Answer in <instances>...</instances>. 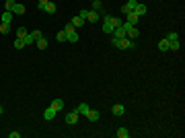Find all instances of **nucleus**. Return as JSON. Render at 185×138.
<instances>
[{
	"instance_id": "obj_21",
	"label": "nucleus",
	"mask_w": 185,
	"mask_h": 138,
	"mask_svg": "<svg viewBox=\"0 0 185 138\" xmlns=\"http://www.w3.org/2000/svg\"><path fill=\"white\" fill-rule=\"evenodd\" d=\"M56 39H58L60 43H64V41H66V31H64V29L58 31V33H56Z\"/></svg>"
},
{
	"instance_id": "obj_32",
	"label": "nucleus",
	"mask_w": 185,
	"mask_h": 138,
	"mask_svg": "<svg viewBox=\"0 0 185 138\" xmlns=\"http://www.w3.org/2000/svg\"><path fill=\"white\" fill-rule=\"evenodd\" d=\"M87 13H89L87 8H82V10H80V17H82V19H84V21H87Z\"/></svg>"
},
{
	"instance_id": "obj_6",
	"label": "nucleus",
	"mask_w": 185,
	"mask_h": 138,
	"mask_svg": "<svg viewBox=\"0 0 185 138\" xmlns=\"http://www.w3.org/2000/svg\"><path fill=\"white\" fill-rule=\"evenodd\" d=\"M125 17H128V23L136 27V23H138V19H140V17H138V14L134 13V10H132V13H128V14H125Z\"/></svg>"
},
{
	"instance_id": "obj_4",
	"label": "nucleus",
	"mask_w": 185,
	"mask_h": 138,
	"mask_svg": "<svg viewBox=\"0 0 185 138\" xmlns=\"http://www.w3.org/2000/svg\"><path fill=\"white\" fill-rule=\"evenodd\" d=\"M43 117H45L48 122H49V120H54V117H56V109H54V107H52V105H49L48 109L43 111Z\"/></svg>"
},
{
	"instance_id": "obj_13",
	"label": "nucleus",
	"mask_w": 185,
	"mask_h": 138,
	"mask_svg": "<svg viewBox=\"0 0 185 138\" xmlns=\"http://www.w3.org/2000/svg\"><path fill=\"white\" fill-rule=\"evenodd\" d=\"M158 49H160V52H169V39H167V37L158 41Z\"/></svg>"
},
{
	"instance_id": "obj_16",
	"label": "nucleus",
	"mask_w": 185,
	"mask_h": 138,
	"mask_svg": "<svg viewBox=\"0 0 185 138\" xmlns=\"http://www.w3.org/2000/svg\"><path fill=\"white\" fill-rule=\"evenodd\" d=\"M66 41L76 43V41H78V33H76V31H72V33H66Z\"/></svg>"
},
{
	"instance_id": "obj_31",
	"label": "nucleus",
	"mask_w": 185,
	"mask_h": 138,
	"mask_svg": "<svg viewBox=\"0 0 185 138\" xmlns=\"http://www.w3.org/2000/svg\"><path fill=\"white\" fill-rule=\"evenodd\" d=\"M8 136H10V138H21V132H10Z\"/></svg>"
},
{
	"instance_id": "obj_19",
	"label": "nucleus",
	"mask_w": 185,
	"mask_h": 138,
	"mask_svg": "<svg viewBox=\"0 0 185 138\" xmlns=\"http://www.w3.org/2000/svg\"><path fill=\"white\" fill-rule=\"evenodd\" d=\"M35 43H37V48H39V49H45V48H48V39H45V37H39Z\"/></svg>"
},
{
	"instance_id": "obj_18",
	"label": "nucleus",
	"mask_w": 185,
	"mask_h": 138,
	"mask_svg": "<svg viewBox=\"0 0 185 138\" xmlns=\"http://www.w3.org/2000/svg\"><path fill=\"white\" fill-rule=\"evenodd\" d=\"M72 25H74V27H82V25H84V19H82L80 14H78V17H74V19H72Z\"/></svg>"
},
{
	"instance_id": "obj_27",
	"label": "nucleus",
	"mask_w": 185,
	"mask_h": 138,
	"mask_svg": "<svg viewBox=\"0 0 185 138\" xmlns=\"http://www.w3.org/2000/svg\"><path fill=\"white\" fill-rule=\"evenodd\" d=\"M14 48H17V49H23V48H27V45H25V41H23V39H19V37H17V41H14Z\"/></svg>"
},
{
	"instance_id": "obj_9",
	"label": "nucleus",
	"mask_w": 185,
	"mask_h": 138,
	"mask_svg": "<svg viewBox=\"0 0 185 138\" xmlns=\"http://www.w3.org/2000/svg\"><path fill=\"white\" fill-rule=\"evenodd\" d=\"M87 21L97 23V21H99V13H97V10H89V13H87Z\"/></svg>"
},
{
	"instance_id": "obj_30",
	"label": "nucleus",
	"mask_w": 185,
	"mask_h": 138,
	"mask_svg": "<svg viewBox=\"0 0 185 138\" xmlns=\"http://www.w3.org/2000/svg\"><path fill=\"white\" fill-rule=\"evenodd\" d=\"M35 37V41H37V39H39V37H43V33H41V31H33V33H31Z\"/></svg>"
},
{
	"instance_id": "obj_12",
	"label": "nucleus",
	"mask_w": 185,
	"mask_h": 138,
	"mask_svg": "<svg viewBox=\"0 0 185 138\" xmlns=\"http://www.w3.org/2000/svg\"><path fill=\"white\" fill-rule=\"evenodd\" d=\"M13 17H14V14L10 13V10H4V13H2V23H8V25H10Z\"/></svg>"
},
{
	"instance_id": "obj_28",
	"label": "nucleus",
	"mask_w": 185,
	"mask_h": 138,
	"mask_svg": "<svg viewBox=\"0 0 185 138\" xmlns=\"http://www.w3.org/2000/svg\"><path fill=\"white\" fill-rule=\"evenodd\" d=\"M48 2H49V0H37V8H39V10H43V6H45Z\"/></svg>"
},
{
	"instance_id": "obj_22",
	"label": "nucleus",
	"mask_w": 185,
	"mask_h": 138,
	"mask_svg": "<svg viewBox=\"0 0 185 138\" xmlns=\"http://www.w3.org/2000/svg\"><path fill=\"white\" fill-rule=\"evenodd\" d=\"M17 37H19V39H25V37H27V29L19 27V29H17Z\"/></svg>"
},
{
	"instance_id": "obj_10",
	"label": "nucleus",
	"mask_w": 185,
	"mask_h": 138,
	"mask_svg": "<svg viewBox=\"0 0 185 138\" xmlns=\"http://www.w3.org/2000/svg\"><path fill=\"white\" fill-rule=\"evenodd\" d=\"M134 13H136L138 17H144V14H146V4H140V2H138L136 8H134Z\"/></svg>"
},
{
	"instance_id": "obj_5",
	"label": "nucleus",
	"mask_w": 185,
	"mask_h": 138,
	"mask_svg": "<svg viewBox=\"0 0 185 138\" xmlns=\"http://www.w3.org/2000/svg\"><path fill=\"white\" fill-rule=\"evenodd\" d=\"M111 111H113V116H123V113H125V107H123V105H113V107H111Z\"/></svg>"
},
{
	"instance_id": "obj_17",
	"label": "nucleus",
	"mask_w": 185,
	"mask_h": 138,
	"mask_svg": "<svg viewBox=\"0 0 185 138\" xmlns=\"http://www.w3.org/2000/svg\"><path fill=\"white\" fill-rule=\"evenodd\" d=\"M87 117H89L91 122H97V120H99V111H97V109H89Z\"/></svg>"
},
{
	"instance_id": "obj_26",
	"label": "nucleus",
	"mask_w": 185,
	"mask_h": 138,
	"mask_svg": "<svg viewBox=\"0 0 185 138\" xmlns=\"http://www.w3.org/2000/svg\"><path fill=\"white\" fill-rule=\"evenodd\" d=\"M101 0H93V8H91V10H97V13H99V10H101Z\"/></svg>"
},
{
	"instance_id": "obj_1",
	"label": "nucleus",
	"mask_w": 185,
	"mask_h": 138,
	"mask_svg": "<svg viewBox=\"0 0 185 138\" xmlns=\"http://www.w3.org/2000/svg\"><path fill=\"white\" fill-rule=\"evenodd\" d=\"M117 48L119 49H134L136 48V43H134V39H130V37H121L119 43H117Z\"/></svg>"
},
{
	"instance_id": "obj_24",
	"label": "nucleus",
	"mask_w": 185,
	"mask_h": 138,
	"mask_svg": "<svg viewBox=\"0 0 185 138\" xmlns=\"http://www.w3.org/2000/svg\"><path fill=\"white\" fill-rule=\"evenodd\" d=\"M167 39H169V41H177V39H179V33L171 31V33H167Z\"/></svg>"
},
{
	"instance_id": "obj_15",
	"label": "nucleus",
	"mask_w": 185,
	"mask_h": 138,
	"mask_svg": "<svg viewBox=\"0 0 185 138\" xmlns=\"http://www.w3.org/2000/svg\"><path fill=\"white\" fill-rule=\"evenodd\" d=\"M52 107H54L56 111H60L62 107H64V99H54V101H52Z\"/></svg>"
},
{
	"instance_id": "obj_23",
	"label": "nucleus",
	"mask_w": 185,
	"mask_h": 138,
	"mask_svg": "<svg viewBox=\"0 0 185 138\" xmlns=\"http://www.w3.org/2000/svg\"><path fill=\"white\" fill-rule=\"evenodd\" d=\"M0 33H2V35L10 33V25H8V23H2V25H0Z\"/></svg>"
},
{
	"instance_id": "obj_29",
	"label": "nucleus",
	"mask_w": 185,
	"mask_h": 138,
	"mask_svg": "<svg viewBox=\"0 0 185 138\" xmlns=\"http://www.w3.org/2000/svg\"><path fill=\"white\" fill-rule=\"evenodd\" d=\"M4 6H6V10H10V13H13V6H14V0H6V4H4Z\"/></svg>"
},
{
	"instance_id": "obj_14",
	"label": "nucleus",
	"mask_w": 185,
	"mask_h": 138,
	"mask_svg": "<svg viewBox=\"0 0 185 138\" xmlns=\"http://www.w3.org/2000/svg\"><path fill=\"white\" fill-rule=\"evenodd\" d=\"M89 109H91V107H89L87 103H80L78 107H76V111H78L80 116H87V113H89Z\"/></svg>"
},
{
	"instance_id": "obj_8",
	"label": "nucleus",
	"mask_w": 185,
	"mask_h": 138,
	"mask_svg": "<svg viewBox=\"0 0 185 138\" xmlns=\"http://www.w3.org/2000/svg\"><path fill=\"white\" fill-rule=\"evenodd\" d=\"M56 10H58V6H56L54 2H48V4L43 6V13H48V14H54Z\"/></svg>"
},
{
	"instance_id": "obj_2",
	"label": "nucleus",
	"mask_w": 185,
	"mask_h": 138,
	"mask_svg": "<svg viewBox=\"0 0 185 138\" xmlns=\"http://www.w3.org/2000/svg\"><path fill=\"white\" fill-rule=\"evenodd\" d=\"M78 116H80L78 111H70V113H66V124H68V126H74L76 122H78Z\"/></svg>"
},
{
	"instance_id": "obj_33",
	"label": "nucleus",
	"mask_w": 185,
	"mask_h": 138,
	"mask_svg": "<svg viewBox=\"0 0 185 138\" xmlns=\"http://www.w3.org/2000/svg\"><path fill=\"white\" fill-rule=\"evenodd\" d=\"M2 113H4V107H2V105H0V116H2Z\"/></svg>"
},
{
	"instance_id": "obj_3",
	"label": "nucleus",
	"mask_w": 185,
	"mask_h": 138,
	"mask_svg": "<svg viewBox=\"0 0 185 138\" xmlns=\"http://www.w3.org/2000/svg\"><path fill=\"white\" fill-rule=\"evenodd\" d=\"M136 4H138L136 0H128V2H125V4H123V6H121V13H123V14L132 13V10H134V8H136Z\"/></svg>"
},
{
	"instance_id": "obj_20",
	"label": "nucleus",
	"mask_w": 185,
	"mask_h": 138,
	"mask_svg": "<svg viewBox=\"0 0 185 138\" xmlns=\"http://www.w3.org/2000/svg\"><path fill=\"white\" fill-rule=\"evenodd\" d=\"M115 134H117L119 138H128V136H130V130H128V128H119Z\"/></svg>"
},
{
	"instance_id": "obj_11",
	"label": "nucleus",
	"mask_w": 185,
	"mask_h": 138,
	"mask_svg": "<svg viewBox=\"0 0 185 138\" xmlns=\"http://www.w3.org/2000/svg\"><path fill=\"white\" fill-rule=\"evenodd\" d=\"M25 13V6L23 4H19V2H14V6H13V14L17 17V14H23Z\"/></svg>"
},
{
	"instance_id": "obj_25",
	"label": "nucleus",
	"mask_w": 185,
	"mask_h": 138,
	"mask_svg": "<svg viewBox=\"0 0 185 138\" xmlns=\"http://www.w3.org/2000/svg\"><path fill=\"white\" fill-rule=\"evenodd\" d=\"M23 41H25V45H33V41H35V37L31 33H27V37H25V39H23Z\"/></svg>"
},
{
	"instance_id": "obj_7",
	"label": "nucleus",
	"mask_w": 185,
	"mask_h": 138,
	"mask_svg": "<svg viewBox=\"0 0 185 138\" xmlns=\"http://www.w3.org/2000/svg\"><path fill=\"white\" fill-rule=\"evenodd\" d=\"M113 37H117V39H121V37H125V29L119 25V27L113 29Z\"/></svg>"
}]
</instances>
